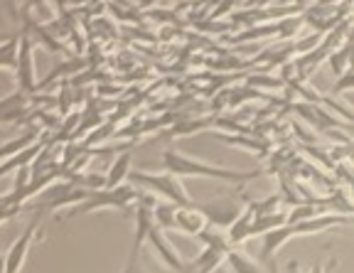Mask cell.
<instances>
[{
    "instance_id": "obj_12",
    "label": "cell",
    "mask_w": 354,
    "mask_h": 273,
    "mask_svg": "<svg viewBox=\"0 0 354 273\" xmlns=\"http://www.w3.org/2000/svg\"><path fill=\"white\" fill-rule=\"evenodd\" d=\"M205 224V217L194 209V202L189 207H177L175 209V229H180L185 234H197Z\"/></svg>"
},
{
    "instance_id": "obj_8",
    "label": "cell",
    "mask_w": 354,
    "mask_h": 273,
    "mask_svg": "<svg viewBox=\"0 0 354 273\" xmlns=\"http://www.w3.org/2000/svg\"><path fill=\"white\" fill-rule=\"evenodd\" d=\"M194 209L205 217V222H209L212 227H216V229H229L234 219L241 214L239 212V207L234 205L232 200L212 202V205H197V202H194Z\"/></svg>"
},
{
    "instance_id": "obj_14",
    "label": "cell",
    "mask_w": 354,
    "mask_h": 273,
    "mask_svg": "<svg viewBox=\"0 0 354 273\" xmlns=\"http://www.w3.org/2000/svg\"><path fill=\"white\" fill-rule=\"evenodd\" d=\"M216 138L224 140L227 145H236V148H246L251 153H259L261 158L271 151V143L259 135H229V133H216Z\"/></svg>"
},
{
    "instance_id": "obj_28",
    "label": "cell",
    "mask_w": 354,
    "mask_h": 273,
    "mask_svg": "<svg viewBox=\"0 0 354 273\" xmlns=\"http://www.w3.org/2000/svg\"><path fill=\"white\" fill-rule=\"evenodd\" d=\"M322 37H325L322 32H313L308 39H300V42H295V45H293V52H298V55H308V52L317 50V47L322 45Z\"/></svg>"
},
{
    "instance_id": "obj_35",
    "label": "cell",
    "mask_w": 354,
    "mask_h": 273,
    "mask_svg": "<svg viewBox=\"0 0 354 273\" xmlns=\"http://www.w3.org/2000/svg\"><path fill=\"white\" fill-rule=\"evenodd\" d=\"M310 273H325V268H322V266H315Z\"/></svg>"
},
{
    "instance_id": "obj_29",
    "label": "cell",
    "mask_w": 354,
    "mask_h": 273,
    "mask_svg": "<svg viewBox=\"0 0 354 273\" xmlns=\"http://www.w3.org/2000/svg\"><path fill=\"white\" fill-rule=\"evenodd\" d=\"M352 84H354V72H352V67H349L344 74H339L337 84H335V86H332V94H335V96L344 94V91H349V89H352Z\"/></svg>"
},
{
    "instance_id": "obj_19",
    "label": "cell",
    "mask_w": 354,
    "mask_h": 273,
    "mask_svg": "<svg viewBox=\"0 0 354 273\" xmlns=\"http://www.w3.org/2000/svg\"><path fill=\"white\" fill-rule=\"evenodd\" d=\"M352 39H347L342 47H337V50H332L330 55H327V62H330V67H332V72L337 74H344L349 69V59H352Z\"/></svg>"
},
{
    "instance_id": "obj_13",
    "label": "cell",
    "mask_w": 354,
    "mask_h": 273,
    "mask_svg": "<svg viewBox=\"0 0 354 273\" xmlns=\"http://www.w3.org/2000/svg\"><path fill=\"white\" fill-rule=\"evenodd\" d=\"M42 148H44V140H35L32 145H28V148L20 151L17 156H10V158H6V160H0V178L8 175V173H15L17 167H22V165H30Z\"/></svg>"
},
{
    "instance_id": "obj_9",
    "label": "cell",
    "mask_w": 354,
    "mask_h": 273,
    "mask_svg": "<svg viewBox=\"0 0 354 273\" xmlns=\"http://www.w3.org/2000/svg\"><path fill=\"white\" fill-rule=\"evenodd\" d=\"M145 241H150V246L155 249V254H160V258L167 263V266L172 268V271H177V273H185V263H183V258L177 256V251H175V246L170 244V241L165 239V234H162V229H158L153 224V229L148 232V239Z\"/></svg>"
},
{
    "instance_id": "obj_18",
    "label": "cell",
    "mask_w": 354,
    "mask_h": 273,
    "mask_svg": "<svg viewBox=\"0 0 354 273\" xmlns=\"http://www.w3.org/2000/svg\"><path fill=\"white\" fill-rule=\"evenodd\" d=\"M286 224V214L281 212H273V214H263V217H254L249 227V236H263L266 232H271V229H278Z\"/></svg>"
},
{
    "instance_id": "obj_30",
    "label": "cell",
    "mask_w": 354,
    "mask_h": 273,
    "mask_svg": "<svg viewBox=\"0 0 354 273\" xmlns=\"http://www.w3.org/2000/svg\"><path fill=\"white\" fill-rule=\"evenodd\" d=\"M57 104H59V113L62 116H69V109H72V104H74V96H72V91H69V86H62V91H59V96H57Z\"/></svg>"
},
{
    "instance_id": "obj_38",
    "label": "cell",
    "mask_w": 354,
    "mask_h": 273,
    "mask_svg": "<svg viewBox=\"0 0 354 273\" xmlns=\"http://www.w3.org/2000/svg\"><path fill=\"white\" fill-rule=\"evenodd\" d=\"M295 3H303V0H295Z\"/></svg>"
},
{
    "instance_id": "obj_20",
    "label": "cell",
    "mask_w": 354,
    "mask_h": 273,
    "mask_svg": "<svg viewBox=\"0 0 354 273\" xmlns=\"http://www.w3.org/2000/svg\"><path fill=\"white\" fill-rule=\"evenodd\" d=\"M276 32H278V23L276 25H256V28L241 30V32H239L236 37H229V35H227V42H234V45H239V42H251V39L273 37Z\"/></svg>"
},
{
    "instance_id": "obj_31",
    "label": "cell",
    "mask_w": 354,
    "mask_h": 273,
    "mask_svg": "<svg viewBox=\"0 0 354 273\" xmlns=\"http://www.w3.org/2000/svg\"><path fill=\"white\" fill-rule=\"evenodd\" d=\"M155 3H158V0H140V3L136 8H138V10H148V8H153Z\"/></svg>"
},
{
    "instance_id": "obj_1",
    "label": "cell",
    "mask_w": 354,
    "mask_h": 273,
    "mask_svg": "<svg viewBox=\"0 0 354 273\" xmlns=\"http://www.w3.org/2000/svg\"><path fill=\"white\" fill-rule=\"evenodd\" d=\"M162 165H165V173L175 175V178H212V180H224V182L232 185H243L256 180L259 175H263V170H227V167H216L207 165V162L192 160V158L183 156L177 151H165L162 156Z\"/></svg>"
},
{
    "instance_id": "obj_23",
    "label": "cell",
    "mask_w": 354,
    "mask_h": 273,
    "mask_svg": "<svg viewBox=\"0 0 354 273\" xmlns=\"http://www.w3.org/2000/svg\"><path fill=\"white\" fill-rule=\"evenodd\" d=\"M246 86L251 89H286V82L281 77H268V74H249L246 77Z\"/></svg>"
},
{
    "instance_id": "obj_10",
    "label": "cell",
    "mask_w": 354,
    "mask_h": 273,
    "mask_svg": "<svg viewBox=\"0 0 354 273\" xmlns=\"http://www.w3.org/2000/svg\"><path fill=\"white\" fill-rule=\"evenodd\" d=\"M293 227L290 224H283V227L278 229H271V232H266L263 234V244H261V258H263L266 263L271 261V258H276V254L283 249V246L288 244V241L293 239Z\"/></svg>"
},
{
    "instance_id": "obj_11",
    "label": "cell",
    "mask_w": 354,
    "mask_h": 273,
    "mask_svg": "<svg viewBox=\"0 0 354 273\" xmlns=\"http://www.w3.org/2000/svg\"><path fill=\"white\" fill-rule=\"evenodd\" d=\"M131 162H133V151L128 148V151L118 153L116 160H113V165L109 167V173L104 175L106 178V187H118V185H123L128 180V175H131Z\"/></svg>"
},
{
    "instance_id": "obj_6",
    "label": "cell",
    "mask_w": 354,
    "mask_h": 273,
    "mask_svg": "<svg viewBox=\"0 0 354 273\" xmlns=\"http://www.w3.org/2000/svg\"><path fill=\"white\" fill-rule=\"evenodd\" d=\"M39 217H42V212L35 209V219L28 224V229H25V232L12 241V246L8 249L6 256H3V261H6V273H20L22 263H25V258H28L30 246H32V236H35V232H37Z\"/></svg>"
},
{
    "instance_id": "obj_26",
    "label": "cell",
    "mask_w": 354,
    "mask_h": 273,
    "mask_svg": "<svg viewBox=\"0 0 354 273\" xmlns=\"http://www.w3.org/2000/svg\"><path fill=\"white\" fill-rule=\"evenodd\" d=\"M283 197L278 195H268L266 200H256V202H249V209L254 217H263V214H273L281 207Z\"/></svg>"
},
{
    "instance_id": "obj_21",
    "label": "cell",
    "mask_w": 354,
    "mask_h": 273,
    "mask_svg": "<svg viewBox=\"0 0 354 273\" xmlns=\"http://www.w3.org/2000/svg\"><path fill=\"white\" fill-rule=\"evenodd\" d=\"M35 135H37V131H28V133H22L20 138H12V140H8V143H3L0 145V160H6V158H10V156H17L20 151H25L28 145H32L35 140Z\"/></svg>"
},
{
    "instance_id": "obj_17",
    "label": "cell",
    "mask_w": 354,
    "mask_h": 273,
    "mask_svg": "<svg viewBox=\"0 0 354 273\" xmlns=\"http://www.w3.org/2000/svg\"><path fill=\"white\" fill-rule=\"evenodd\" d=\"M194 236H197V239L202 241L205 246H209V249L224 251V254H227V251L232 249V244H229L227 234H221L219 229H216V227H209V224H205V227L199 229V232H197Z\"/></svg>"
},
{
    "instance_id": "obj_15",
    "label": "cell",
    "mask_w": 354,
    "mask_h": 273,
    "mask_svg": "<svg viewBox=\"0 0 354 273\" xmlns=\"http://www.w3.org/2000/svg\"><path fill=\"white\" fill-rule=\"evenodd\" d=\"M212 129V121L209 118H177L172 123L170 129H167V138H183V135H192V133H199V131H207Z\"/></svg>"
},
{
    "instance_id": "obj_5",
    "label": "cell",
    "mask_w": 354,
    "mask_h": 273,
    "mask_svg": "<svg viewBox=\"0 0 354 273\" xmlns=\"http://www.w3.org/2000/svg\"><path fill=\"white\" fill-rule=\"evenodd\" d=\"M15 72H17V86H20L22 94H35L37 91V77H35V57H32V39L28 32H22L17 37V62H15Z\"/></svg>"
},
{
    "instance_id": "obj_34",
    "label": "cell",
    "mask_w": 354,
    "mask_h": 273,
    "mask_svg": "<svg viewBox=\"0 0 354 273\" xmlns=\"http://www.w3.org/2000/svg\"><path fill=\"white\" fill-rule=\"evenodd\" d=\"M116 3H118V6H121V8H133L131 0H116Z\"/></svg>"
},
{
    "instance_id": "obj_24",
    "label": "cell",
    "mask_w": 354,
    "mask_h": 273,
    "mask_svg": "<svg viewBox=\"0 0 354 273\" xmlns=\"http://www.w3.org/2000/svg\"><path fill=\"white\" fill-rule=\"evenodd\" d=\"M224 258H227L229 266L234 268V273H261V268L256 266L251 258H246L243 254H239V251H234V249H229Z\"/></svg>"
},
{
    "instance_id": "obj_22",
    "label": "cell",
    "mask_w": 354,
    "mask_h": 273,
    "mask_svg": "<svg viewBox=\"0 0 354 273\" xmlns=\"http://www.w3.org/2000/svg\"><path fill=\"white\" fill-rule=\"evenodd\" d=\"M175 209L177 207L172 205V202H165V205H160V202H155L153 207V222L158 229H172L175 227Z\"/></svg>"
},
{
    "instance_id": "obj_39",
    "label": "cell",
    "mask_w": 354,
    "mask_h": 273,
    "mask_svg": "<svg viewBox=\"0 0 354 273\" xmlns=\"http://www.w3.org/2000/svg\"><path fill=\"white\" fill-rule=\"evenodd\" d=\"M136 273H138V271H136Z\"/></svg>"
},
{
    "instance_id": "obj_7",
    "label": "cell",
    "mask_w": 354,
    "mask_h": 273,
    "mask_svg": "<svg viewBox=\"0 0 354 273\" xmlns=\"http://www.w3.org/2000/svg\"><path fill=\"white\" fill-rule=\"evenodd\" d=\"M290 111H295L298 116H303V121H308L317 133H325V131L337 129V126H344L349 129L347 121H339V118H332L320 104H308V101H295L290 104Z\"/></svg>"
},
{
    "instance_id": "obj_2",
    "label": "cell",
    "mask_w": 354,
    "mask_h": 273,
    "mask_svg": "<svg viewBox=\"0 0 354 273\" xmlns=\"http://www.w3.org/2000/svg\"><path fill=\"white\" fill-rule=\"evenodd\" d=\"M140 192L133 187V185H118V187H104V190H94L82 205L72 207L66 217H77V214H88V212H96V209H123L128 212L131 205L138 202Z\"/></svg>"
},
{
    "instance_id": "obj_25",
    "label": "cell",
    "mask_w": 354,
    "mask_h": 273,
    "mask_svg": "<svg viewBox=\"0 0 354 273\" xmlns=\"http://www.w3.org/2000/svg\"><path fill=\"white\" fill-rule=\"evenodd\" d=\"M17 62V35H10L6 42H0V67L15 69Z\"/></svg>"
},
{
    "instance_id": "obj_16",
    "label": "cell",
    "mask_w": 354,
    "mask_h": 273,
    "mask_svg": "<svg viewBox=\"0 0 354 273\" xmlns=\"http://www.w3.org/2000/svg\"><path fill=\"white\" fill-rule=\"evenodd\" d=\"M251 222H254V214H251V209L246 207V209H243V212L239 214V217L232 222V227H229V232H227L229 244L236 246V244H243V241L249 239V227H251Z\"/></svg>"
},
{
    "instance_id": "obj_37",
    "label": "cell",
    "mask_w": 354,
    "mask_h": 273,
    "mask_svg": "<svg viewBox=\"0 0 354 273\" xmlns=\"http://www.w3.org/2000/svg\"><path fill=\"white\" fill-rule=\"evenodd\" d=\"M8 37H10V35H0V42H6Z\"/></svg>"
},
{
    "instance_id": "obj_4",
    "label": "cell",
    "mask_w": 354,
    "mask_h": 273,
    "mask_svg": "<svg viewBox=\"0 0 354 273\" xmlns=\"http://www.w3.org/2000/svg\"><path fill=\"white\" fill-rule=\"evenodd\" d=\"M153 207L155 200L153 197L138 195V202H136V232H133V244H131V254H128V263L123 273H136V261L140 256V249H143L145 239H148V232L153 229Z\"/></svg>"
},
{
    "instance_id": "obj_36",
    "label": "cell",
    "mask_w": 354,
    "mask_h": 273,
    "mask_svg": "<svg viewBox=\"0 0 354 273\" xmlns=\"http://www.w3.org/2000/svg\"><path fill=\"white\" fill-rule=\"evenodd\" d=\"M0 273H6V261H3V256H0Z\"/></svg>"
},
{
    "instance_id": "obj_3",
    "label": "cell",
    "mask_w": 354,
    "mask_h": 273,
    "mask_svg": "<svg viewBox=\"0 0 354 273\" xmlns=\"http://www.w3.org/2000/svg\"><path fill=\"white\" fill-rule=\"evenodd\" d=\"M128 178H131L136 185H140V187H148V190L162 195L167 202H172L175 207H189V205H192V200H189L187 192H185L180 178H175V175H170V173H162V175L131 173Z\"/></svg>"
},
{
    "instance_id": "obj_27",
    "label": "cell",
    "mask_w": 354,
    "mask_h": 273,
    "mask_svg": "<svg viewBox=\"0 0 354 273\" xmlns=\"http://www.w3.org/2000/svg\"><path fill=\"white\" fill-rule=\"evenodd\" d=\"M303 25V17H281V23H278V39H288V37H295Z\"/></svg>"
},
{
    "instance_id": "obj_32",
    "label": "cell",
    "mask_w": 354,
    "mask_h": 273,
    "mask_svg": "<svg viewBox=\"0 0 354 273\" xmlns=\"http://www.w3.org/2000/svg\"><path fill=\"white\" fill-rule=\"evenodd\" d=\"M268 273H278V263H276V258H271V261H268Z\"/></svg>"
},
{
    "instance_id": "obj_33",
    "label": "cell",
    "mask_w": 354,
    "mask_h": 273,
    "mask_svg": "<svg viewBox=\"0 0 354 273\" xmlns=\"http://www.w3.org/2000/svg\"><path fill=\"white\" fill-rule=\"evenodd\" d=\"M286 271H288V273H298V261H290V263H288Z\"/></svg>"
}]
</instances>
